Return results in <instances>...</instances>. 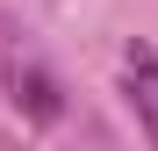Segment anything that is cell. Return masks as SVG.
Segmentation results:
<instances>
[{
	"label": "cell",
	"instance_id": "1",
	"mask_svg": "<svg viewBox=\"0 0 158 151\" xmlns=\"http://www.w3.org/2000/svg\"><path fill=\"white\" fill-rule=\"evenodd\" d=\"M122 86H129V108H137L144 137L158 144V50L151 43H129L122 50Z\"/></svg>",
	"mask_w": 158,
	"mask_h": 151
}]
</instances>
